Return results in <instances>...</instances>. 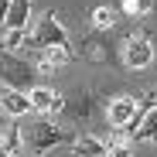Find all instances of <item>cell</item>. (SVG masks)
<instances>
[{"mask_svg": "<svg viewBox=\"0 0 157 157\" xmlns=\"http://www.w3.org/2000/svg\"><path fill=\"white\" fill-rule=\"evenodd\" d=\"M106 157H133V150H130V144H113Z\"/></svg>", "mask_w": 157, "mask_h": 157, "instance_id": "9a60e30c", "label": "cell"}, {"mask_svg": "<svg viewBox=\"0 0 157 157\" xmlns=\"http://www.w3.org/2000/svg\"><path fill=\"white\" fill-rule=\"evenodd\" d=\"M7 10H10V0H0V24L7 21Z\"/></svg>", "mask_w": 157, "mask_h": 157, "instance_id": "e0dca14e", "label": "cell"}, {"mask_svg": "<svg viewBox=\"0 0 157 157\" xmlns=\"http://www.w3.org/2000/svg\"><path fill=\"white\" fill-rule=\"evenodd\" d=\"M44 62H51V65H65V62H72L75 55H72V48H44V55H41Z\"/></svg>", "mask_w": 157, "mask_h": 157, "instance_id": "7c38bea8", "label": "cell"}, {"mask_svg": "<svg viewBox=\"0 0 157 157\" xmlns=\"http://www.w3.org/2000/svg\"><path fill=\"white\" fill-rule=\"evenodd\" d=\"M51 72H55V65L44 62V58H38V75H51Z\"/></svg>", "mask_w": 157, "mask_h": 157, "instance_id": "2e32d148", "label": "cell"}, {"mask_svg": "<svg viewBox=\"0 0 157 157\" xmlns=\"http://www.w3.org/2000/svg\"><path fill=\"white\" fill-rule=\"evenodd\" d=\"M123 10L133 14V17H147L154 10V0H123Z\"/></svg>", "mask_w": 157, "mask_h": 157, "instance_id": "4fadbf2b", "label": "cell"}, {"mask_svg": "<svg viewBox=\"0 0 157 157\" xmlns=\"http://www.w3.org/2000/svg\"><path fill=\"white\" fill-rule=\"evenodd\" d=\"M31 75H38V72H31V65L24 62V58H14V55L0 58V82H4L7 89L24 92V86L31 82Z\"/></svg>", "mask_w": 157, "mask_h": 157, "instance_id": "3957f363", "label": "cell"}, {"mask_svg": "<svg viewBox=\"0 0 157 157\" xmlns=\"http://www.w3.org/2000/svg\"><path fill=\"white\" fill-rule=\"evenodd\" d=\"M157 137V106L144 113V120L133 126V130H126V140H154Z\"/></svg>", "mask_w": 157, "mask_h": 157, "instance_id": "ba28073f", "label": "cell"}, {"mask_svg": "<svg viewBox=\"0 0 157 157\" xmlns=\"http://www.w3.org/2000/svg\"><path fill=\"white\" fill-rule=\"evenodd\" d=\"M75 154L78 157H106L109 147H106V140H99V137H78L75 140Z\"/></svg>", "mask_w": 157, "mask_h": 157, "instance_id": "30bf717a", "label": "cell"}, {"mask_svg": "<svg viewBox=\"0 0 157 157\" xmlns=\"http://www.w3.org/2000/svg\"><path fill=\"white\" fill-rule=\"evenodd\" d=\"M21 140L31 147V154H44V150H51V147L68 144L72 137H68V130H62V126H55V123H48V120H38V123H31L28 130L21 126Z\"/></svg>", "mask_w": 157, "mask_h": 157, "instance_id": "6da1fadb", "label": "cell"}, {"mask_svg": "<svg viewBox=\"0 0 157 157\" xmlns=\"http://www.w3.org/2000/svg\"><path fill=\"white\" fill-rule=\"evenodd\" d=\"M123 62H126L130 68H147V65L154 62V44H150L147 38H130L126 48H123Z\"/></svg>", "mask_w": 157, "mask_h": 157, "instance_id": "5b68a950", "label": "cell"}, {"mask_svg": "<svg viewBox=\"0 0 157 157\" xmlns=\"http://www.w3.org/2000/svg\"><path fill=\"white\" fill-rule=\"evenodd\" d=\"M28 99H31V109H38V113H62L65 109V96L51 92V89H31Z\"/></svg>", "mask_w": 157, "mask_h": 157, "instance_id": "8992f818", "label": "cell"}, {"mask_svg": "<svg viewBox=\"0 0 157 157\" xmlns=\"http://www.w3.org/2000/svg\"><path fill=\"white\" fill-rule=\"evenodd\" d=\"M0 109H4L7 116H24V113H31V99H28V92L4 89L0 92Z\"/></svg>", "mask_w": 157, "mask_h": 157, "instance_id": "52a82bcc", "label": "cell"}, {"mask_svg": "<svg viewBox=\"0 0 157 157\" xmlns=\"http://www.w3.org/2000/svg\"><path fill=\"white\" fill-rule=\"evenodd\" d=\"M113 24H116V10L113 7H96L92 10V28L96 31H109Z\"/></svg>", "mask_w": 157, "mask_h": 157, "instance_id": "8fae6325", "label": "cell"}, {"mask_svg": "<svg viewBox=\"0 0 157 157\" xmlns=\"http://www.w3.org/2000/svg\"><path fill=\"white\" fill-rule=\"evenodd\" d=\"M21 44H24V31H7L4 34V48L7 51H17Z\"/></svg>", "mask_w": 157, "mask_h": 157, "instance_id": "5bb4252c", "label": "cell"}, {"mask_svg": "<svg viewBox=\"0 0 157 157\" xmlns=\"http://www.w3.org/2000/svg\"><path fill=\"white\" fill-rule=\"evenodd\" d=\"M28 14H31V0H10V10H7V31H24L28 28Z\"/></svg>", "mask_w": 157, "mask_h": 157, "instance_id": "9c48e42d", "label": "cell"}, {"mask_svg": "<svg viewBox=\"0 0 157 157\" xmlns=\"http://www.w3.org/2000/svg\"><path fill=\"white\" fill-rule=\"evenodd\" d=\"M106 116H109L113 126H126V130H133V126L144 120V109H140V102H137L133 96H120V99L109 102Z\"/></svg>", "mask_w": 157, "mask_h": 157, "instance_id": "277c9868", "label": "cell"}, {"mask_svg": "<svg viewBox=\"0 0 157 157\" xmlns=\"http://www.w3.org/2000/svg\"><path fill=\"white\" fill-rule=\"evenodd\" d=\"M34 44H41V51H44V48H72V44H68V31L62 28V21L51 14V10L38 21V28H34Z\"/></svg>", "mask_w": 157, "mask_h": 157, "instance_id": "7a4b0ae2", "label": "cell"}, {"mask_svg": "<svg viewBox=\"0 0 157 157\" xmlns=\"http://www.w3.org/2000/svg\"><path fill=\"white\" fill-rule=\"evenodd\" d=\"M0 157H14V154H7V150H4V147H0Z\"/></svg>", "mask_w": 157, "mask_h": 157, "instance_id": "ac0fdd59", "label": "cell"}]
</instances>
